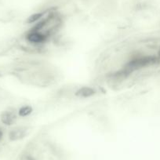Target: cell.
Wrapping results in <instances>:
<instances>
[{"instance_id":"8","label":"cell","mask_w":160,"mask_h":160,"mask_svg":"<svg viewBox=\"0 0 160 160\" xmlns=\"http://www.w3.org/2000/svg\"><path fill=\"white\" fill-rule=\"evenodd\" d=\"M3 130L2 128H0V141H2V138H3Z\"/></svg>"},{"instance_id":"2","label":"cell","mask_w":160,"mask_h":160,"mask_svg":"<svg viewBox=\"0 0 160 160\" xmlns=\"http://www.w3.org/2000/svg\"><path fill=\"white\" fill-rule=\"evenodd\" d=\"M50 37L47 36L46 34L42 33L38 31L31 29L25 35V38L28 42L33 45H42L47 42Z\"/></svg>"},{"instance_id":"7","label":"cell","mask_w":160,"mask_h":160,"mask_svg":"<svg viewBox=\"0 0 160 160\" xmlns=\"http://www.w3.org/2000/svg\"><path fill=\"white\" fill-rule=\"evenodd\" d=\"M33 112V109L30 105L22 106L21 108L18 110V115L21 117H27L30 115Z\"/></svg>"},{"instance_id":"6","label":"cell","mask_w":160,"mask_h":160,"mask_svg":"<svg viewBox=\"0 0 160 160\" xmlns=\"http://www.w3.org/2000/svg\"><path fill=\"white\" fill-rule=\"evenodd\" d=\"M44 14H45V13H42V12L33 13V14L31 15V16L28 18L27 23H28V24H35V23H37L38 21H39L40 20L42 19V18H44Z\"/></svg>"},{"instance_id":"4","label":"cell","mask_w":160,"mask_h":160,"mask_svg":"<svg viewBox=\"0 0 160 160\" xmlns=\"http://www.w3.org/2000/svg\"><path fill=\"white\" fill-rule=\"evenodd\" d=\"M17 115L14 112L11 111H6L2 112L1 115V121L3 124L7 126H11L14 124V122L17 121Z\"/></svg>"},{"instance_id":"5","label":"cell","mask_w":160,"mask_h":160,"mask_svg":"<svg viewBox=\"0 0 160 160\" xmlns=\"http://www.w3.org/2000/svg\"><path fill=\"white\" fill-rule=\"evenodd\" d=\"M95 93H96V91L94 90V89L90 87H82L75 92V95L77 97L82 98H90V97L93 96Z\"/></svg>"},{"instance_id":"1","label":"cell","mask_w":160,"mask_h":160,"mask_svg":"<svg viewBox=\"0 0 160 160\" xmlns=\"http://www.w3.org/2000/svg\"><path fill=\"white\" fill-rule=\"evenodd\" d=\"M159 62L160 60L157 56L138 55V56L133 57L121 71L127 76L135 71L139 70L143 68L154 65V64H157Z\"/></svg>"},{"instance_id":"9","label":"cell","mask_w":160,"mask_h":160,"mask_svg":"<svg viewBox=\"0 0 160 160\" xmlns=\"http://www.w3.org/2000/svg\"><path fill=\"white\" fill-rule=\"evenodd\" d=\"M158 58V59L160 60V49H159V50H158V56H157Z\"/></svg>"},{"instance_id":"3","label":"cell","mask_w":160,"mask_h":160,"mask_svg":"<svg viewBox=\"0 0 160 160\" xmlns=\"http://www.w3.org/2000/svg\"><path fill=\"white\" fill-rule=\"evenodd\" d=\"M28 129L24 127H19L13 129L9 133V138L10 141H20L21 139H24L28 134Z\"/></svg>"}]
</instances>
